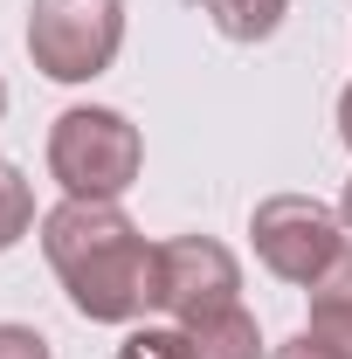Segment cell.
Segmentation results:
<instances>
[{"instance_id": "obj_1", "label": "cell", "mask_w": 352, "mask_h": 359, "mask_svg": "<svg viewBox=\"0 0 352 359\" xmlns=\"http://www.w3.org/2000/svg\"><path fill=\"white\" fill-rule=\"evenodd\" d=\"M152 249L118 201L62 194L42 215V256L90 325H138L152 311Z\"/></svg>"}, {"instance_id": "obj_2", "label": "cell", "mask_w": 352, "mask_h": 359, "mask_svg": "<svg viewBox=\"0 0 352 359\" xmlns=\"http://www.w3.org/2000/svg\"><path fill=\"white\" fill-rule=\"evenodd\" d=\"M48 173L76 201H125L145 173V138L111 104H69L48 125Z\"/></svg>"}, {"instance_id": "obj_3", "label": "cell", "mask_w": 352, "mask_h": 359, "mask_svg": "<svg viewBox=\"0 0 352 359\" xmlns=\"http://www.w3.org/2000/svg\"><path fill=\"white\" fill-rule=\"evenodd\" d=\"M125 48V0H35L28 55L48 83H97Z\"/></svg>"}, {"instance_id": "obj_4", "label": "cell", "mask_w": 352, "mask_h": 359, "mask_svg": "<svg viewBox=\"0 0 352 359\" xmlns=\"http://www.w3.org/2000/svg\"><path fill=\"white\" fill-rule=\"evenodd\" d=\"M249 235H256L263 269L276 283H290V290H311L352 242L346 222H339V208H325V201H311V194H269V201H256Z\"/></svg>"}, {"instance_id": "obj_5", "label": "cell", "mask_w": 352, "mask_h": 359, "mask_svg": "<svg viewBox=\"0 0 352 359\" xmlns=\"http://www.w3.org/2000/svg\"><path fill=\"white\" fill-rule=\"evenodd\" d=\"M242 304V263L235 249L215 235H173L152 249V311H166L173 325H194L208 311Z\"/></svg>"}, {"instance_id": "obj_6", "label": "cell", "mask_w": 352, "mask_h": 359, "mask_svg": "<svg viewBox=\"0 0 352 359\" xmlns=\"http://www.w3.org/2000/svg\"><path fill=\"white\" fill-rule=\"evenodd\" d=\"M187 346H194V359H263V325L249 304H228V311L194 318Z\"/></svg>"}, {"instance_id": "obj_7", "label": "cell", "mask_w": 352, "mask_h": 359, "mask_svg": "<svg viewBox=\"0 0 352 359\" xmlns=\"http://www.w3.org/2000/svg\"><path fill=\"white\" fill-rule=\"evenodd\" d=\"M201 14L215 21L228 42H269L290 14V0H201Z\"/></svg>"}, {"instance_id": "obj_8", "label": "cell", "mask_w": 352, "mask_h": 359, "mask_svg": "<svg viewBox=\"0 0 352 359\" xmlns=\"http://www.w3.org/2000/svg\"><path fill=\"white\" fill-rule=\"evenodd\" d=\"M28 228H35V187L21 180V166L0 159V256H7Z\"/></svg>"}, {"instance_id": "obj_9", "label": "cell", "mask_w": 352, "mask_h": 359, "mask_svg": "<svg viewBox=\"0 0 352 359\" xmlns=\"http://www.w3.org/2000/svg\"><path fill=\"white\" fill-rule=\"evenodd\" d=\"M118 359H194V346H187V325H132Z\"/></svg>"}, {"instance_id": "obj_10", "label": "cell", "mask_w": 352, "mask_h": 359, "mask_svg": "<svg viewBox=\"0 0 352 359\" xmlns=\"http://www.w3.org/2000/svg\"><path fill=\"white\" fill-rule=\"evenodd\" d=\"M0 359H55L35 325H0Z\"/></svg>"}, {"instance_id": "obj_11", "label": "cell", "mask_w": 352, "mask_h": 359, "mask_svg": "<svg viewBox=\"0 0 352 359\" xmlns=\"http://www.w3.org/2000/svg\"><path fill=\"white\" fill-rule=\"evenodd\" d=\"M269 359H346V353H339L325 332H311V325H304V332H290V339H283Z\"/></svg>"}, {"instance_id": "obj_12", "label": "cell", "mask_w": 352, "mask_h": 359, "mask_svg": "<svg viewBox=\"0 0 352 359\" xmlns=\"http://www.w3.org/2000/svg\"><path fill=\"white\" fill-rule=\"evenodd\" d=\"M339 138H346V152H352V83L339 90Z\"/></svg>"}, {"instance_id": "obj_13", "label": "cell", "mask_w": 352, "mask_h": 359, "mask_svg": "<svg viewBox=\"0 0 352 359\" xmlns=\"http://www.w3.org/2000/svg\"><path fill=\"white\" fill-rule=\"evenodd\" d=\"M339 222H346V235H352V180H346V194H339Z\"/></svg>"}, {"instance_id": "obj_14", "label": "cell", "mask_w": 352, "mask_h": 359, "mask_svg": "<svg viewBox=\"0 0 352 359\" xmlns=\"http://www.w3.org/2000/svg\"><path fill=\"white\" fill-rule=\"evenodd\" d=\"M0 111H7V83H0Z\"/></svg>"}]
</instances>
